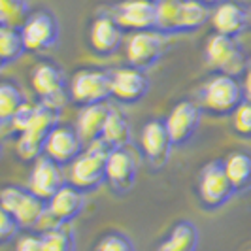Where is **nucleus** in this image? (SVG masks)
<instances>
[{
	"label": "nucleus",
	"instance_id": "obj_1",
	"mask_svg": "<svg viewBox=\"0 0 251 251\" xmlns=\"http://www.w3.org/2000/svg\"><path fill=\"white\" fill-rule=\"evenodd\" d=\"M113 148L104 140L89 144L87 150L70 164V185L79 191H95L106 181V164Z\"/></svg>",
	"mask_w": 251,
	"mask_h": 251
},
{
	"label": "nucleus",
	"instance_id": "obj_2",
	"mask_svg": "<svg viewBox=\"0 0 251 251\" xmlns=\"http://www.w3.org/2000/svg\"><path fill=\"white\" fill-rule=\"evenodd\" d=\"M244 102V89L234 75H212L201 91V106L212 115H232Z\"/></svg>",
	"mask_w": 251,
	"mask_h": 251
},
{
	"label": "nucleus",
	"instance_id": "obj_3",
	"mask_svg": "<svg viewBox=\"0 0 251 251\" xmlns=\"http://www.w3.org/2000/svg\"><path fill=\"white\" fill-rule=\"evenodd\" d=\"M68 93L70 99L81 108L102 104L112 97V72L99 68H81L72 75Z\"/></svg>",
	"mask_w": 251,
	"mask_h": 251
},
{
	"label": "nucleus",
	"instance_id": "obj_4",
	"mask_svg": "<svg viewBox=\"0 0 251 251\" xmlns=\"http://www.w3.org/2000/svg\"><path fill=\"white\" fill-rule=\"evenodd\" d=\"M204 61L206 64L217 70L219 74L238 75L246 70L248 59L244 55V50L234 38L217 34L208 38L204 48Z\"/></svg>",
	"mask_w": 251,
	"mask_h": 251
},
{
	"label": "nucleus",
	"instance_id": "obj_5",
	"mask_svg": "<svg viewBox=\"0 0 251 251\" xmlns=\"http://www.w3.org/2000/svg\"><path fill=\"white\" fill-rule=\"evenodd\" d=\"M30 83H32V89H34V93L38 95L42 104H46L48 108L59 113L63 112L64 102L70 97V93L66 87L63 70L57 64L48 63V61L38 63L32 68Z\"/></svg>",
	"mask_w": 251,
	"mask_h": 251
},
{
	"label": "nucleus",
	"instance_id": "obj_6",
	"mask_svg": "<svg viewBox=\"0 0 251 251\" xmlns=\"http://www.w3.org/2000/svg\"><path fill=\"white\" fill-rule=\"evenodd\" d=\"M0 208L15 215L21 226H36L48 210L46 201L36 197L30 189L19 185H6L0 193Z\"/></svg>",
	"mask_w": 251,
	"mask_h": 251
},
{
	"label": "nucleus",
	"instance_id": "obj_7",
	"mask_svg": "<svg viewBox=\"0 0 251 251\" xmlns=\"http://www.w3.org/2000/svg\"><path fill=\"white\" fill-rule=\"evenodd\" d=\"M232 193H234V187L226 176L223 161H212L202 166L199 174V197L206 208L210 210L221 208L223 204L230 201Z\"/></svg>",
	"mask_w": 251,
	"mask_h": 251
},
{
	"label": "nucleus",
	"instance_id": "obj_8",
	"mask_svg": "<svg viewBox=\"0 0 251 251\" xmlns=\"http://www.w3.org/2000/svg\"><path fill=\"white\" fill-rule=\"evenodd\" d=\"M21 34L26 51L42 53L51 50L59 40V23L55 15L48 10H38L28 15L25 25L21 26Z\"/></svg>",
	"mask_w": 251,
	"mask_h": 251
},
{
	"label": "nucleus",
	"instance_id": "obj_9",
	"mask_svg": "<svg viewBox=\"0 0 251 251\" xmlns=\"http://www.w3.org/2000/svg\"><path fill=\"white\" fill-rule=\"evenodd\" d=\"M164 40L163 32L159 30H140V32H132L130 38L126 40L125 53L126 61L134 68H150L161 59L164 53Z\"/></svg>",
	"mask_w": 251,
	"mask_h": 251
},
{
	"label": "nucleus",
	"instance_id": "obj_10",
	"mask_svg": "<svg viewBox=\"0 0 251 251\" xmlns=\"http://www.w3.org/2000/svg\"><path fill=\"white\" fill-rule=\"evenodd\" d=\"M112 17L121 30H153L157 17V0H123L113 8Z\"/></svg>",
	"mask_w": 251,
	"mask_h": 251
},
{
	"label": "nucleus",
	"instance_id": "obj_11",
	"mask_svg": "<svg viewBox=\"0 0 251 251\" xmlns=\"http://www.w3.org/2000/svg\"><path fill=\"white\" fill-rule=\"evenodd\" d=\"M140 146H142V153L146 157V161L151 166L161 168L166 164L168 157H170V150H172V138L166 130L164 121L159 119H151L146 125L142 126L140 132Z\"/></svg>",
	"mask_w": 251,
	"mask_h": 251
},
{
	"label": "nucleus",
	"instance_id": "obj_12",
	"mask_svg": "<svg viewBox=\"0 0 251 251\" xmlns=\"http://www.w3.org/2000/svg\"><path fill=\"white\" fill-rule=\"evenodd\" d=\"M46 155L57 164H72L83 151V140L74 126L57 125L46 140Z\"/></svg>",
	"mask_w": 251,
	"mask_h": 251
},
{
	"label": "nucleus",
	"instance_id": "obj_13",
	"mask_svg": "<svg viewBox=\"0 0 251 251\" xmlns=\"http://www.w3.org/2000/svg\"><path fill=\"white\" fill-rule=\"evenodd\" d=\"M150 91V79L144 70L134 66L115 68L112 72V97L123 104L142 100Z\"/></svg>",
	"mask_w": 251,
	"mask_h": 251
},
{
	"label": "nucleus",
	"instance_id": "obj_14",
	"mask_svg": "<svg viewBox=\"0 0 251 251\" xmlns=\"http://www.w3.org/2000/svg\"><path fill=\"white\" fill-rule=\"evenodd\" d=\"M201 123V108L191 100H181L170 110L164 125L174 146H183L195 136Z\"/></svg>",
	"mask_w": 251,
	"mask_h": 251
},
{
	"label": "nucleus",
	"instance_id": "obj_15",
	"mask_svg": "<svg viewBox=\"0 0 251 251\" xmlns=\"http://www.w3.org/2000/svg\"><path fill=\"white\" fill-rule=\"evenodd\" d=\"M64 185L66 183H64L61 164H57L48 155H42L38 161H34L32 170H30V177H28V189L36 197L48 202Z\"/></svg>",
	"mask_w": 251,
	"mask_h": 251
},
{
	"label": "nucleus",
	"instance_id": "obj_16",
	"mask_svg": "<svg viewBox=\"0 0 251 251\" xmlns=\"http://www.w3.org/2000/svg\"><path fill=\"white\" fill-rule=\"evenodd\" d=\"M136 174H138V166L132 153L125 148H113L106 164V181L110 183V187L115 193L123 195L132 189Z\"/></svg>",
	"mask_w": 251,
	"mask_h": 251
},
{
	"label": "nucleus",
	"instance_id": "obj_17",
	"mask_svg": "<svg viewBox=\"0 0 251 251\" xmlns=\"http://www.w3.org/2000/svg\"><path fill=\"white\" fill-rule=\"evenodd\" d=\"M123 40V30L115 23L112 15H99L95 17L91 30H89V44L97 55L108 57L119 50Z\"/></svg>",
	"mask_w": 251,
	"mask_h": 251
},
{
	"label": "nucleus",
	"instance_id": "obj_18",
	"mask_svg": "<svg viewBox=\"0 0 251 251\" xmlns=\"http://www.w3.org/2000/svg\"><path fill=\"white\" fill-rule=\"evenodd\" d=\"M210 23H212V26H214V30L217 34L236 38L250 26L248 8L240 6L238 2H232V0L223 2V4H219V6L214 8Z\"/></svg>",
	"mask_w": 251,
	"mask_h": 251
},
{
	"label": "nucleus",
	"instance_id": "obj_19",
	"mask_svg": "<svg viewBox=\"0 0 251 251\" xmlns=\"http://www.w3.org/2000/svg\"><path fill=\"white\" fill-rule=\"evenodd\" d=\"M83 206H85L83 191L75 189L70 183L59 189L50 201H48V210L53 214V217L61 225H66L72 219H75L77 215L83 212Z\"/></svg>",
	"mask_w": 251,
	"mask_h": 251
},
{
	"label": "nucleus",
	"instance_id": "obj_20",
	"mask_svg": "<svg viewBox=\"0 0 251 251\" xmlns=\"http://www.w3.org/2000/svg\"><path fill=\"white\" fill-rule=\"evenodd\" d=\"M110 108L106 102L102 104H91V106H83L79 113H77V121H75V130L81 136L83 144H93L97 140L102 138L104 132V125L108 119Z\"/></svg>",
	"mask_w": 251,
	"mask_h": 251
},
{
	"label": "nucleus",
	"instance_id": "obj_21",
	"mask_svg": "<svg viewBox=\"0 0 251 251\" xmlns=\"http://www.w3.org/2000/svg\"><path fill=\"white\" fill-rule=\"evenodd\" d=\"M199 238V228L191 221H177L155 251H197Z\"/></svg>",
	"mask_w": 251,
	"mask_h": 251
},
{
	"label": "nucleus",
	"instance_id": "obj_22",
	"mask_svg": "<svg viewBox=\"0 0 251 251\" xmlns=\"http://www.w3.org/2000/svg\"><path fill=\"white\" fill-rule=\"evenodd\" d=\"M225 170L234 191H248L251 187V155L248 151H232L226 155Z\"/></svg>",
	"mask_w": 251,
	"mask_h": 251
},
{
	"label": "nucleus",
	"instance_id": "obj_23",
	"mask_svg": "<svg viewBox=\"0 0 251 251\" xmlns=\"http://www.w3.org/2000/svg\"><path fill=\"white\" fill-rule=\"evenodd\" d=\"M102 140L112 146V148H125L130 140V126H128V119L126 115L119 108H110L106 125H104V132H102Z\"/></svg>",
	"mask_w": 251,
	"mask_h": 251
},
{
	"label": "nucleus",
	"instance_id": "obj_24",
	"mask_svg": "<svg viewBox=\"0 0 251 251\" xmlns=\"http://www.w3.org/2000/svg\"><path fill=\"white\" fill-rule=\"evenodd\" d=\"M212 19V13L201 0H183L177 19V32H195Z\"/></svg>",
	"mask_w": 251,
	"mask_h": 251
},
{
	"label": "nucleus",
	"instance_id": "obj_25",
	"mask_svg": "<svg viewBox=\"0 0 251 251\" xmlns=\"http://www.w3.org/2000/svg\"><path fill=\"white\" fill-rule=\"evenodd\" d=\"M26 51L21 28L13 26H0V64L8 66L21 59V55Z\"/></svg>",
	"mask_w": 251,
	"mask_h": 251
},
{
	"label": "nucleus",
	"instance_id": "obj_26",
	"mask_svg": "<svg viewBox=\"0 0 251 251\" xmlns=\"http://www.w3.org/2000/svg\"><path fill=\"white\" fill-rule=\"evenodd\" d=\"M183 0H157V17H155V30L163 34L177 32V19L181 12Z\"/></svg>",
	"mask_w": 251,
	"mask_h": 251
},
{
	"label": "nucleus",
	"instance_id": "obj_27",
	"mask_svg": "<svg viewBox=\"0 0 251 251\" xmlns=\"http://www.w3.org/2000/svg\"><path fill=\"white\" fill-rule=\"evenodd\" d=\"M25 97L19 91V87L12 81L0 83V121L2 125H8L15 112L25 104Z\"/></svg>",
	"mask_w": 251,
	"mask_h": 251
},
{
	"label": "nucleus",
	"instance_id": "obj_28",
	"mask_svg": "<svg viewBox=\"0 0 251 251\" xmlns=\"http://www.w3.org/2000/svg\"><path fill=\"white\" fill-rule=\"evenodd\" d=\"M26 0H0V26L21 28L28 19Z\"/></svg>",
	"mask_w": 251,
	"mask_h": 251
},
{
	"label": "nucleus",
	"instance_id": "obj_29",
	"mask_svg": "<svg viewBox=\"0 0 251 251\" xmlns=\"http://www.w3.org/2000/svg\"><path fill=\"white\" fill-rule=\"evenodd\" d=\"M44 251H75L74 234L68 226H55L51 230H46L40 234Z\"/></svg>",
	"mask_w": 251,
	"mask_h": 251
},
{
	"label": "nucleus",
	"instance_id": "obj_30",
	"mask_svg": "<svg viewBox=\"0 0 251 251\" xmlns=\"http://www.w3.org/2000/svg\"><path fill=\"white\" fill-rule=\"evenodd\" d=\"M95 251H136L132 240L126 236L125 232L112 230L106 232L95 246Z\"/></svg>",
	"mask_w": 251,
	"mask_h": 251
},
{
	"label": "nucleus",
	"instance_id": "obj_31",
	"mask_svg": "<svg viewBox=\"0 0 251 251\" xmlns=\"http://www.w3.org/2000/svg\"><path fill=\"white\" fill-rule=\"evenodd\" d=\"M46 144L40 142V140L32 138V136H26V134H19L17 136V142H15V150H17V155L23 159V161H38L42 155H46Z\"/></svg>",
	"mask_w": 251,
	"mask_h": 251
},
{
	"label": "nucleus",
	"instance_id": "obj_32",
	"mask_svg": "<svg viewBox=\"0 0 251 251\" xmlns=\"http://www.w3.org/2000/svg\"><path fill=\"white\" fill-rule=\"evenodd\" d=\"M232 128L242 138H251V102L244 100L232 112Z\"/></svg>",
	"mask_w": 251,
	"mask_h": 251
},
{
	"label": "nucleus",
	"instance_id": "obj_33",
	"mask_svg": "<svg viewBox=\"0 0 251 251\" xmlns=\"http://www.w3.org/2000/svg\"><path fill=\"white\" fill-rule=\"evenodd\" d=\"M34 110H36V104H28L25 102L17 112L13 115L12 119H10V123L8 125L12 126V130L17 132V136L19 134H23L28 130V126L32 125V119H34Z\"/></svg>",
	"mask_w": 251,
	"mask_h": 251
},
{
	"label": "nucleus",
	"instance_id": "obj_34",
	"mask_svg": "<svg viewBox=\"0 0 251 251\" xmlns=\"http://www.w3.org/2000/svg\"><path fill=\"white\" fill-rule=\"evenodd\" d=\"M19 228H23V226L19 225V221L15 219V215H12L10 212H6V210L0 208V242L2 244H8L10 240L17 236Z\"/></svg>",
	"mask_w": 251,
	"mask_h": 251
},
{
	"label": "nucleus",
	"instance_id": "obj_35",
	"mask_svg": "<svg viewBox=\"0 0 251 251\" xmlns=\"http://www.w3.org/2000/svg\"><path fill=\"white\" fill-rule=\"evenodd\" d=\"M15 251H44L40 234H23L15 242Z\"/></svg>",
	"mask_w": 251,
	"mask_h": 251
},
{
	"label": "nucleus",
	"instance_id": "obj_36",
	"mask_svg": "<svg viewBox=\"0 0 251 251\" xmlns=\"http://www.w3.org/2000/svg\"><path fill=\"white\" fill-rule=\"evenodd\" d=\"M242 89H244V100L251 102V59L248 61V66L244 70V83H242Z\"/></svg>",
	"mask_w": 251,
	"mask_h": 251
},
{
	"label": "nucleus",
	"instance_id": "obj_37",
	"mask_svg": "<svg viewBox=\"0 0 251 251\" xmlns=\"http://www.w3.org/2000/svg\"><path fill=\"white\" fill-rule=\"evenodd\" d=\"M202 4H206V6H208V8H210V6H219V4H223V2H228V0H201Z\"/></svg>",
	"mask_w": 251,
	"mask_h": 251
},
{
	"label": "nucleus",
	"instance_id": "obj_38",
	"mask_svg": "<svg viewBox=\"0 0 251 251\" xmlns=\"http://www.w3.org/2000/svg\"><path fill=\"white\" fill-rule=\"evenodd\" d=\"M248 19H250V26H251V8H248Z\"/></svg>",
	"mask_w": 251,
	"mask_h": 251
}]
</instances>
